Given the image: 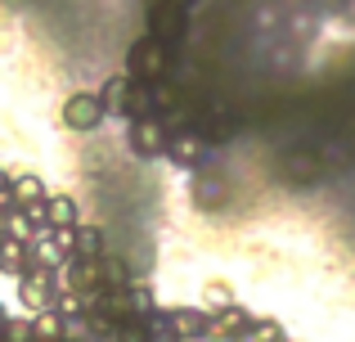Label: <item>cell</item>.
Wrapping results in <instances>:
<instances>
[{
    "label": "cell",
    "mask_w": 355,
    "mask_h": 342,
    "mask_svg": "<svg viewBox=\"0 0 355 342\" xmlns=\"http://www.w3.org/2000/svg\"><path fill=\"white\" fill-rule=\"evenodd\" d=\"M130 122H148V117H157V90L144 86V81H130V95H126V113Z\"/></svg>",
    "instance_id": "cell-9"
},
{
    "label": "cell",
    "mask_w": 355,
    "mask_h": 342,
    "mask_svg": "<svg viewBox=\"0 0 355 342\" xmlns=\"http://www.w3.org/2000/svg\"><path fill=\"white\" fill-rule=\"evenodd\" d=\"M175 5H184V9H189V5H193V0H175Z\"/></svg>",
    "instance_id": "cell-14"
},
{
    "label": "cell",
    "mask_w": 355,
    "mask_h": 342,
    "mask_svg": "<svg viewBox=\"0 0 355 342\" xmlns=\"http://www.w3.org/2000/svg\"><path fill=\"white\" fill-rule=\"evenodd\" d=\"M202 302H207V307H220V311L239 307L234 293H230V284H220V280H207V284H202Z\"/></svg>",
    "instance_id": "cell-13"
},
{
    "label": "cell",
    "mask_w": 355,
    "mask_h": 342,
    "mask_svg": "<svg viewBox=\"0 0 355 342\" xmlns=\"http://www.w3.org/2000/svg\"><path fill=\"white\" fill-rule=\"evenodd\" d=\"M166 68H171V45L157 41V36H139L130 41L126 50V77L130 81H144V86H162L166 81Z\"/></svg>",
    "instance_id": "cell-1"
},
{
    "label": "cell",
    "mask_w": 355,
    "mask_h": 342,
    "mask_svg": "<svg viewBox=\"0 0 355 342\" xmlns=\"http://www.w3.org/2000/svg\"><path fill=\"white\" fill-rule=\"evenodd\" d=\"M252 329H257V316H248L243 307H230V311H216V316H211L207 338H216V342H243Z\"/></svg>",
    "instance_id": "cell-5"
},
{
    "label": "cell",
    "mask_w": 355,
    "mask_h": 342,
    "mask_svg": "<svg viewBox=\"0 0 355 342\" xmlns=\"http://www.w3.org/2000/svg\"><path fill=\"white\" fill-rule=\"evenodd\" d=\"M108 117L104 99H99V90H72L68 99H63V126H68L72 135H90L99 131Z\"/></svg>",
    "instance_id": "cell-2"
},
{
    "label": "cell",
    "mask_w": 355,
    "mask_h": 342,
    "mask_svg": "<svg viewBox=\"0 0 355 342\" xmlns=\"http://www.w3.org/2000/svg\"><path fill=\"white\" fill-rule=\"evenodd\" d=\"M193 198H198V207H202V212H211V207H220V203H225V185H220V180H207V176H202L198 189H193Z\"/></svg>",
    "instance_id": "cell-12"
},
{
    "label": "cell",
    "mask_w": 355,
    "mask_h": 342,
    "mask_svg": "<svg viewBox=\"0 0 355 342\" xmlns=\"http://www.w3.org/2000/svg\"><path fill=\"white\" fill-rule=\"evenodd\" d=\"M126 95H130V77L126 72H113V77L99 86V99H104L108 113H126Z\"/></svg>",
    "instance_id": "cell-11"
},
{
    "label": "cell",
    "mask_w": 355,
    "mask_h": 342,
    "mask_svg": "<svg viewBox=\"0 0 355 342\" xmlns=\"http://www.w3.org/2000/svg\"><path fill=\"white\" fill-rule=\"evenodd\" d=\"M207 149H211L207 135H198V131H171V149H166V158L180 162V167H198V162L207 158Z\"/></svg>",
    "instance_id": "cell-8"
},
{
    "label": "cell",
    "mask_w": 355,
    "mask_h": 342,
    "mask_svg": "<svg viewBox=\"0 0 355 342\" xmlns=\"http://www.w3.org/2000/svg\"><path fill=\"white\" fill-rule=\"evenodd\" d=\"M171 149V131H166L157 117H148V122H130V153L144 162L162 158V153Z\"/></svg>",
    "instance_id": "cell-4"
},
{
    "label": "cell",
    "mask_w": 355,
    "mask_h": 342,
    "mask_svg": "<svg viewBox=\"0 0 355 342\" xmlns=\"http://www.w3.org/2000/svg\"><path fill=\"white\" fill-rule=\"evenodd\" d=\"M184 27H189V9L184 5H175V0H148V36L175 45L184 36Z\"/></svg>",
    "instance_id": "cell-3"
},
{
    "label": "cell",
    "mask_w": 355,
    "mask_h": 342,
    "mask_svg": "<svg viewBox=\"0 0 355 342\" xmlns=\"http://www.w3.org/2000/svg\"><path fill=\"white\" fill-rule=\"evenodd\" d=\"M72 248H77V262L104 257V230H99V225H77V230H72Z\"/></svg>",
    "instance_id": "cell-10"
},
{
    "label": "cell",
    "mask_w": 355,
    "mask_h": 342,
    "mask_svg": "<svg viewBox=\"0 0 355 342\" xmlns=\"http://www.w3.org/2000/svg\"><path fill=\"white\" fill-rule=\"evenodd\" d=\"M45 225H50L54 234H72L77 225H86L77 198H72V194H50V203H45Z\"/></svg>",
    "instance_id": "cell-7"
},
{
    "label": "cell",
    "mask_w": 355,
    "mask_h": 342,
    "mask_svg": "<svg viewBox=\"0 0 355 342\" xmlns=\"http://www.w3.org/2000/svg\"><path fill=\"white\" fill-rule=\"evenodd\" d=\"M166 320H171L175 342H198V338H207V329H211V316L198 311V307H175V311H166Z\"/></svg>",
    "instance_id": "cell-6"
}]
</instances>
